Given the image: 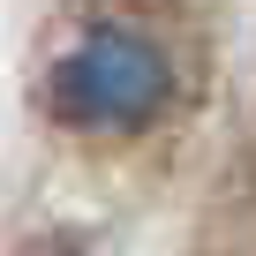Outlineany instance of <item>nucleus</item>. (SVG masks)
<instances>
[{"label":"nucleus","instance_id":"1","mask_svg":"<svg viewBox=\"0 0 256 256\" xmlns=\"http://www.w3.org/2000/svg\"><path fill=\"white\" fill-rule=\"evenodd\" d=\"M53 113L68 128H90V136H136L166 113V90H174V68L166 53L144 38V30H90L76 38L60 60H53Z\"/></svg>","mask_w":256,"mask_h":256}]
</instances>
